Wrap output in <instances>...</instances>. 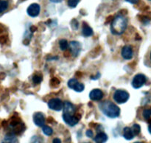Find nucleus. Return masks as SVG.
<instances>
[{
  "mask_svg": "<svg viewBox=\"0 0 151 143\" xmlns=\"http://www.w3.org/2000/svg\"><path fill=\"white\" fill-rule=\"evenodd\" d=\"M8 1L6 0H1L0 1V13L6 10L8 7Z\"/></svg>",
  "mask_w": 151,
  "mask_h": 143,
  "instance_id": "21",
  "label": "nucleus"
},
{
  "mask_svg": "<svg viewBox=\"0 0 151 143\" xmlns=\"http://www.w3.org/2000/svg\"><path fill=\"white\" fill-rule=\"evenodd\" d=\"M40 10H41V7L37 3H33L31 4L27 9V13L31 17H36L39 15Z\"/></svg>",
  "mask_w": 151,
  "mask_h": 143,
  "instance_id": "9",
  "label": "nucleus"
},
{
  "mask_svg": "<svg viewBox=\"0 0 151 143\" xmlns=\"http://www.w3.org/2000/svg\"><path fill=\"white\" fill-rule=\"evenodd\" d=\"M32 81H33L34 83L38 84L42 81V76L41 75H35L32 77Z\"/></svg>",
  "mask_w": 151,
  "mask_h": 143,
  "instance_id": "25",
  "label": "nucleus"
},
{
  "mask_svg": "<svg viewBox=\"0 0 151 143\" xmlns=\"http://www.w3.org/2000/svg\"><path fill=\"white\" fill-rule=\"evenodd\" d=\"M52 143H61V140L59 138H55L54 139H53Z\"/></svg>",
  "mask_w": 151,
  "mask_h": 143,
  "instance_id": "29",
  "label": "nucleus"
},
{
  "mask_svg": "<svg viewBox=\"0 0 151 143\" xmlns=\"http://www.w3.org/2000/svg\"><path fill=\"white\" fill-rule=\"evenodd\" d=\"M36 29H37V27H36L32 26V27H30V31H31V32H35V31L36 30Z\"/></svg>",
  "mask_w": 151,
  "mask_h": 143,
  "instance_id": "31",
  "label": "nucleus"
},
{
  "mask_svg": "<svg viewBox=\"0 0 151 143\" xmlns=\"http://www.w3.org/2000/svg\"><path fill=\"white\" fill-rule=\"evenodd\" d=\"M16 142H17V139H16V134L12 132L6 134L1 143H16Z\"/></svg>",
  "mask_w": 151,
  "mask_h": 143,
  "instance_id": "14",
  "label": "nucleus"
},
{
  "mask_svg": "<svg viewBox=\"0 0 151 143\" xmlns=\"http://www.w3.org/2000/svg\"><path fill=\"white\" fill-rule=\"evenodd\" d=\"M150 58H151V53H150Z\"/></svg>",
  "mask_w": 151,
  "mask_h": 143,
  "instance_id": "35",
  "label": "nucleus"
},
{
  "mask_svg": "<svg viewBox=\"0 0 151 143\" xmlns=\"http://www.w3.org/2000/svg\"><path fill=\"white\" fill-rule=\"evenodd\" d=\"M143 116L145 119H149L151 116V108L150 109H145L143 111Z\"/></svg>",
  "mask_w": 151,
  "mask_h": 143,
  "instance_id": "24",
  "label": "nucleus"
},
{
  "mask_svg": "<svg viewBox=\"0 0 151 143\" xmlns=\"http://www.w3.org/2000/svg\"><path fill=\"white\" fill-rule=\"evenodd\" d=\"M48 106L52 110L60 111L63 109V103L62 100L59 98H52L49 100Z\"/></svg>",
  "mask_w": 151,
  "mask_h": 143,
  "instance_id": "6",
  "label": "nucleus"
},
{
  "mask_svg": "<svg viewBox=\"0 0 151 143\" xmlns=\"http://www.w3.org/2000/svg\"><path fill=\"white\" fill-rule=\"evenodd\" d=\"M113 97L115 102L119 104H122L128 101L130 97V94L125 90L118 89L115 91Z\"/></svg>",
  "mask_w": 151,
  "mask_h": 143,
  "instance_id": "3",
  "label": "nucleus"
},
{
  "mask_svg": "<svg viewBox=\"0 0 151 143\" xmlns=\"http://www.w3.org/2000/svg\"><path fill=\"white\" fill-rule=\"evenodd\" d=\"M68 87L71 89H73L74 91H77V92H82L85 88L83 84L78 82L76 78H72L68 81Z\"/></svg>",
  "mask_w": 151,
  "mask_h": 143,
  "instance_id": "5",
  "label": "nucleus"
},
{
  "mask_svg": "<svg viewBox=\"0 0 151 143\" xmlns=\"http://www.w3.org/2000/svg\"><path fill=\"white\" fill-rule=\"evenodd\" d=\"M71 24H72V27L74 29H77L78 28V25H79V23H78V21L76 19H73L71 22Z\"/></svg>",
  "mask_w": 151,
  "mask_h": 143,
  "instance_id": "26",
  "label": "nucleus"
},
{
  "mask_svg": "<svg viewBox=\"0 0 151 143\" xmlns=\"http://www.w3.org/2000/svg\"><path fill=\"white\" fill-rule=\"evenodd\" d=\"M128 26V20L123 15H119L112 19L111 24V32L114 35H122Z\"/></svg>",
  "mask_w": 151,
  "mask_h": 143,
  "instance_id": "2",
  "label": "nucleus"
},
{
  "mask_svg": "<svg viewBox=\"0 0 151 143\" xmlns=\"http://www.w3.org/2000/svg\"><path fill=\"white\" fill-rule=\"evenodd\" d=\"M148 131L149 132H150V134H151V123L149 125V127H148Z\"/></svg>",
  "mask_w": 151,
  "mask_h": 143,
  "instance_id": "33",
  "label": "nucleus"
},
{
  "mask_svg": "<svg viewBox=\"0 0 151 143\" xmlns=\"http://www.w3.org/2000/svg\"><path fill=\"white\" fill-rule=\"evenodd\" d=\"M81 116H78V115H70L66 114H63V119L67 125L70 126H75V125L79 122Z\"/></svg>",
  "mask_w": 151,
  "mask_h": 143,
  "instance_id": "7",
  "label": "nucleus"
},
{
  "mask_svg": "<svg viewBox=\"0 0 151 143\" xmlns=\"http://www.w3.org/2000/svg\"><path fill=\"white\" fill-rule=\"evenodd\" d=\"M69 47L71 53H72L74 57H77L79 55V53L81 51V48H82L81 43L75 41H72L69 42Z\"/></svg>",
  "mask_w": 151,
  "mask_h": 143,
  "instance_id": "8",
  "label": "nucleus"
},
{
  "mask_svg": "<svg viewBox=\"0 0 151 143\" xmlns=\"http://www.w3.org/2000/svg\"><path fill=\"white\" fill-rule=\"evenodd\" d=\"M103 97V92L99 88H94L91 90L89 93V98L92 101H99Z\"/></svg>",
  "mask_w": 151,
  "mask_h": 143,
  "instance_id": "11",
  "label": "nucleus"
},
{
  "mask_svg": "<svg viewBox=\"0 0 151 143\" xmlns=\"http://www.w3.org/2000/svg\"><path fill=\"white\" fill-rule=\"evenodd\" d=\"M63 114H70L74 115L75 114V107L72 103L69 101H65L63 103Z\"/></svg>",
  "mask_w": 151,
  "mask_h": 143,
  "instance_id": "12",
  "label": "nucleus"
},
{
  "mask_svg": "<svg viewBox=\"0 0 151 143\" xmlns=\"http://www.w3.org/2000/svg\"><path fill=\"white\" fill-rule=\"evenodd\" d=\"M86 135L88 137H89V138H92L94 134H93V131L91 130H87L86 132Z\"/></svg>",
  "mask_w": 151,
  "mask_h": 143,
  "instance_id": "27",
  "label": "nucleus"
},
{
  "mask_svg": "<svg viewBox=\"0 0 151 143\" xmlns=\"http://www.w3.org/2000/svg\"><path fill=\"white\" fill-rule=\"evenodd\" d=\"M60 80L57 78H52L51 80H50V85L52 88H57L60 86Z\"/></svg>",
  "mask_w": 151,
  "mask_h": 143,
  "instance_id": "22",
  "label": "nucleus"
},
{
  "mask_svg": "<svg viewBox=\"0 0 151 143\" xmlns=\"http://www.w3.org/2000/svg\"><path fill=\"white\" fill-rule=\"evenodd\" d=\"M131 130L133 131V134H134V137L135 136H137L139 134L140 131H141V127L139 124H134L132 126V128H131Z\"/></svg>",
  "mask_w": 151,
  "mask_h": 143,
  "instance_id": "19",
  "label": "nucleus"
},
{
  "mask_svg": "<svg viewBox=\"0 0 151 143\" xmlns=\"http://www.w3.org/2000/svg\"><path fill=\"white\" fill-rule=\"evenodd\" d=\"M59 45L60 48L62 51H66L69 48V43L66 39H61L59 41Z\"/></svg>",
  "mask_w": 151,
  "mask_h": 143,
  "instance_id": "18",
  "label": "nucleus"
},
{
  "mask_svg": "<svg viewBox=\"0 0 151 143\" xmlns=\"http://www.w3.org/2000/svg\"><path fill=\"white\" fill-rule=\"evenodd\" d=\"M62 0H50V1H52V2H54V3H58V2H60Z\"/></svg>",
  "mask_w": 151,
  "mask_h": 143,
  "instance_id": "32",
  "label": "nucleus"
},
{
  "mask_svg": "<svg viewBox=\"0 0 151 143\" xmlns=\"http://www.w3.org/2000/svg\"><path fill=\"white\" fill-rule=\"evenodd\" d=\"M125 1H128V2L131 3V4H137V3L138 2L139 0H125Z\"/></svg>",
  "mask_w": 151,
  "mask_h": 143,
  "instance_id": "30",
  "label": "nucleus"
},
{
  "mask_svg": "<svg viewBox=\"0 0 151 143\" xmlns=\"http://www.w3.org/2000/svg\"><path fill=\"white\" fill-rule=\"evenodd\" d=\"M42 131L46 136H51L53 134L52 128H50L48 125H44L42 128Z\"/></svg>",
  "mask_w": 151,
  "mask_h": 143,
  "instance_id": "20",
  "label": "nucleus"
},
{
  "mask_svg": "<svg viewBox=\"0 0 151 143\" xmlns=\"http://www.w3.org/2000/svg\"><path fill=\"white\" fill-rule=\"evenodd\" d=\"M82 34L85 37H89L93 35V29L87 24L83 23L82 29Z\"/></svg>",
  "mask_w": 151,
  "mask_h": 143,
  "instance_id": "17",
  "label": "nucleus"
},
{
  "mask_svg": "<svg viewBox=\"0 0 151 143\" xmlns=\"http://www.w3.org/2000/svg\"><path fill=\"white\" fill-rule=\"evenodd\" d=\"M121 55H122V57L126 60H130L133 57V49L131 46L126 45L123 47L122 49V52H121Z\"/></svg>",
  "mask_w": 151,
  "mask_h": 143,
  "instance_id": "13",
  "label": "nucleus"
},
{
  "mask_svg": "<svg viewBox=\"0 0 151 143\" xmlns=\"http://www.w3.org/2000/svg\"><path fill=\"white\" fill-rule=\"evenodd\" d=\"M108 140V136L106 133L100 132L94 138V141L96 143H105Z\"/></svg>",
  "mask_w": 151,
  "mask_h": 143,
  "instance_id": "15",
  "label": "nucleus"
},
{
  "mask_svg": "<svg viewBox=\"0 0 151 143\" xmlns=\"http://www.w3.org/2000/svg\"><path fill=\"white\" fill-rule=\"evenodd\" d=\"M80 0H68V5L71 8H75L79 3Z\"/></svg>",
  "mask_w": 151,
  "mask_h": 143,
  "instance_id": "23",
  "label": "nucleus"
},
{
  "mask_svg": "<svg viewBox=\"0 0 151 143\" xmlns=\"http://www.w3.org/2000/svg\"><path fill=\"white\" fill-rule=\"evenodd\" d=\"M135 143H142V142H135Z\"/></svg>",
  "mask_w": 151,
  "mask_h": 143,
  "instance_id": "34",
  "label": "nucleus"
},
{
  "mask_svg": "<svg viewBox=\"0 0 151 143\" xmlns=\"http://www.w3.org/2000/svg\"><path fill=\"white\" fill-rule=\"evenodd\" d=\"M86 143H89V142H86Z\"/></svg>",
  "mask_w": 151,
  "mask_h": 143,
  "instance_id": "36",
  "label": "nucleus"
},
{
  "mask_svg": "<svg viewBox=\"0 0 151 143\" xmlns=\"http://www.w3.org/2000/svg\"><path fill=\"white\" fill-rule=\"evenodd\" d=\"M7 41V37L0 36V44H4Z\"/></svg>",
  "mask_w": 151,
  "mask_h": 143,
  "instance_id": "28",
  "label": "nucleus"
},
{
  "mask_svg": "<svg viewBox=\"0 0 151 143\" xmlns=\"http://www.w3.org/2000/svg\"><path fill=\"white\" fill-rule=\"evenodd\" d=\"M33 122L37 126L43 127L45 125L46 118L41 112H36L33 114Z\"/></svg>",
  "mask_w": 151,
  "mask_h": 143,
  "instance_id": "10",
  "label": "nucleus"
},
{
  "mask_svg": "<svg viewBox=\"0 0 151 143\" xmlns=\"http://www.w3.org/2000/svg\"><path fill=\"white\" fill-rule=\"evenodd\" d=\"M146 80H147V78H146L145 75H144L143 74H137L133 78L131 84L134 88H139L144 86V84L146 83Z\"/></svg>",
  "mask_w": 151,
  "mask_h": 143,
  "instance_id": "4",
  "label": "nucleus"
},
{
  "mask_svg": "<svg viewBox=\"0 0 151 143\" xmlns=\"http://www.w3.org/2000/svg\"><path fill=\"white\" fill-rule=\"evenodd\" d=\"M99 109L109 118H116L120 115V109L110 100H105L99 104Z\"/></svg>",
  "mask_w": 151,
  "mask_h": 143,
  "instance_id": "1",
  "label": "nucleus"
},
{
  "mask_svg": "<svg viewBox=\"0 0 151 143\" xmlns=\"http://www.w3.org/2000/svg\"><path fill=\"white\" fill-rule=\"evenodd\" d=\"M122 136H123V137L126 140H131L133 139L134 137L132 130H131V128H129V127H125V128H124Z\"/></svg>",
  "mask_w": 151,
  "mask_h": 143,
  "instance_id": "16",
  "label": "nucleus"
},
{
  "mask_svg": "<svg viewBox=\"0 0 151 143\" xmlns=\"http://www.w3.org/2000/svg\"><path fill=\"white\" fill-rule=\"evenodd\" d=\"M150 1H151V0H150Z\"/></svg>",
  "mask_w": 151,
  "mask_h": 143,
  "instance_id": "37",
  "label": "nucleus"
}]
</instances>
